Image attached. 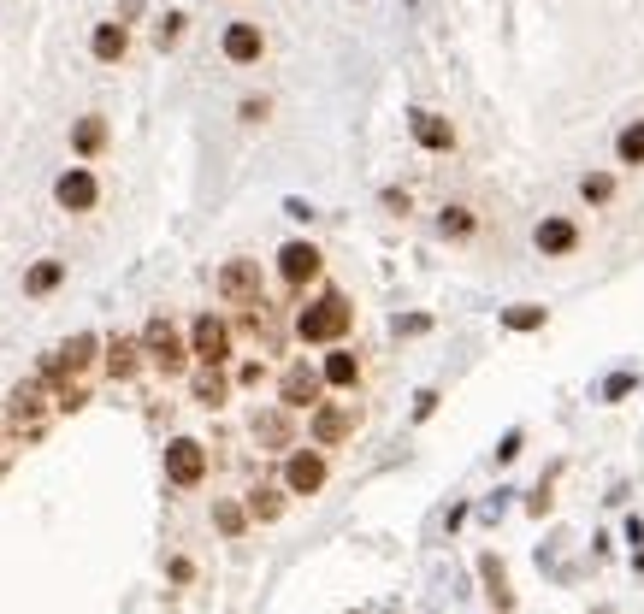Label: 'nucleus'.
Returning <instances> with one entry per match:
<instances>
[{"mask_svg":"<svg viewBox=\"0 0 644 614\" xmlns=\"http://www.w3.org/2000/svg\"><path fill=\"white\" fill-rule=\"evenodd\" d=\"M597 614H609V609H597Z\"/></svg>","mask_w":644,"mask_h":614,"instance_id":"obj_33","label":"nucleus"},{"mask_svg":"<svg viewBox=\"0 0 644 614\" xmlns=\"http://www.w3.org/2000/svg\"><path fill=\"white\" fill-rule=\"evenodd\" d=\"M6 420H12V426H30V431H36V420H42V378H24V384L12 390V402H6Z\"/></svg>","mask_w":644,"mask_h":614,"instance_id":"obj_18","label":"nucleus"},{"mask_svg":"<svg viewBox=\"0 0 644 614\" xmlns=\"http://www.w3.org/2000/svg\"><path fill=\"white\" fill-rule=\"evenodd\" d=\"M278 514H284V491H278V485L249 491V520H278Z\"/></svg>","mask_w":644,"mask_h":614,"instance_id":"obj_27","label":"nucleus"},{"mask_svg":"<svg viewBox=\"0 0 644 614\" xmlns=\"http://www.w3.org/2000/svg\"><path fill=\"white\" fill-rule=\"evenodd\" d=\"M320 384L325 390H355L361 384V355L355 349H331L320 361Z\"/></svg>","mask_w":644,"mask_h":614,"instance_id":"obj_16","label":"nucleus"},{"mask_svg":"<svg viewBox=\"0 0 644 614\" xmlns=\"http://www.w3.org/2000/svg\"><path fill=\"white\" fill-rule=\"evenodd\" d=\"M615 166H644V119H627L615 130Z\"/></svg>","mask_w":644,"mask_h":614,"instance_id":"obj_24","label":"nucleus"},{"mask_svg":"<svg viewBox=\"0 0 644 614\" xmlns=\"http://www.w3.org/2000/svg\"><path fill=\"white\" fill-rule=\"evenodd\" d=\"M54 201H60L65 213H95L101 207V178L89 166H71L60 184H54Z\"/></svg>","mask_w":644,"mask_h":614,"instance_id":"obj_10","label":"nucleus"},{"mask_svg":"<svg viewBox=\"0 0 644 614\" xmlns=\"http://www.w3.org/2000/svg\"><path fill=\"white\" fill-rule=\"evenodd\" d=\"M438 237L444 243H473L479 237V207L473 201H444L438 207Z\"/></svg>","mask_w":644,"mask_h":614,"instance_id":"obj_15","label":"nucleus"},{"mask_svg":"<svg viewBox=\"0 0 644 614\" xmlns=\"http://www.w3.org/2000/svg\"><path fill=\"white\" fill-rule=\"evenodd\" d=\"M255 443L260 449H296V426H290V408H272V414H260L255 420Z\"/></svg>","mask_w":644,"mask_h":614,"instance_id":"obj_17","label":"nucleus"},{"mask_svg":"<svg viewBox=\"0 0 644 614\" xmlns=\"http://www.w3.org/2000/svg\"><path fill=\"white\" fill-rule=\"evenodd\" d=\"M166 479H172L178 491H195V485L207 479V449H201L195 437H172V443H166Z\"/></svg>","mask_w":644,"mask_h":614,"instance_id":"obj_7","label":"nucleus"},{"mask_svg":"<svg viewBox=\"0 0 644 614\" xmlns=\"http://www.w3.org/2000/svg\"><path fill=\"white\" fill-rule=\"evenodd\" d=\"M479 579H485L491 609H497V614H515V591H509V573H503V561H497V555H479Z\"/></svg>","mask_w":644,"mask_h":614,"instance_id":"obj_19","label":"nucleus"},{"mask_svg":"<svg viewBox=\"0 0 644 614\" xmlns=\"http://www.w3.org/2000/svg\"><path fill=\"white\" fill-rule=\"evenodd\" d=\"M89 54H95V60H125L130 54V30L125 24H95V36H89Z\"/></svg>","mask_w":644,"mask_h":614,"instance_id":"obj_22","label":"nucleus"},{"mask_svg":"<svg viewBox=\"0 0 644 614\" xmlns=\"http://www.w3.org/2000/svg\"><path fill=\"white\" fill-rule=\"evenodd\" d=\"M219 296L231 307H255L260 302V266L255 260H225L219 266Z\"/></svg>","mask_w":644,"mask_h":614,"instance_id":"obj_11","label":"nucleus"},{"mask_svg":"<svg viewBox=\"0 0 644 614\" xmlns=\"http://www.w3.org/2000/svg\"><path fill=\"white\" fill-rule=\"evenodd\" d=\"M408 130H414V142H420L426 154H450L455 148V124L444 119V113H426V107H420V113H408Z\"/></svg>","mask_w":644,"mask_h":614,"instance_id":"obj_14","label":"nucleus"},{"mask_svg":"<svg viewBox=\"0 0 644 614\" xmlns=\"http://www.w3.org/2000/svg\"><path fill=\"white\" fill-rule=\"evenodd\" d=\"M142 372V343L136 337H107V378H136Z\"/></svg>","mask_w":644,"mask_h":614,"instance_id":"obj_20","label":"nucleus"},{"mask_svg":"<svg viewBox=\"0 0 644 614\" xmlns=\"http://www.w3.org/2000/svg\"><path fill=\"white\" fill-rule=\"evenodd\" d=\"M60 284H65V260H36L24 272V296H54Z\"/></svg>","mask_w":644,"mask_h":614,"instance_id":"obj_23","label":"nucleus"},{"mask_svg":"<svg viewBox=\"0 0 644 614\" xmlns=\"http://www.w3.org/2000/svg\"><path fill=\"white\" fill-rule=\"evenodd\" d=\"M320 248L314 243H284L278 248V278H284V284H290V290H302V284H314V278H320Z\"/></svg>","mask_w":644,"mask_h":614,"instance_id":"obj_12","label":"nucleus"},{"mask_svg":"<svg viewBox=\"0 0 644 614\" xmlns=\"http://www.w3.org/2000/svg\"><path fill=\"white\" fill-rule=\"evenodd\" d=\"M178 36H184V12H166V24H160V48L178 42Z\"/></svg>","mask_w":644,"mask_h":614,"instance_id":"obj_31","label":"nucleus"},{"mask_svg":"<svg viewBox=\"0 0 644 614\" xmlns=\"http://www.w3.org/2000/svg\"><path fill=\"white\" fill-rule=\"evenodd\" d=\"M544 319H550V313H544L538 302H520V307L503 313V325H509V331H544Z\"/></svg>","mask_w":644,"mask_h":614,"instance_id":"obj_29","label":"nucleus"},{"mask_svg":"<svg viewBox=\"0 0 644 614\" xmlns=\"http://www.w3.org/2000/svg\"><path fill=\"white\" fill-rule=\"evenodd\" d=\"M355 426H361V414H355V408H337V402H320V408H314V420H308L314 449H337V443H349Z\"/></svg>","mask_w":644,"mask_h":614,"instance_id":"obj_9","label":"nucleus"},{"mask_svg":"<svg viewBox=\"0 0 644 614\" xmlns=\"http://www.w3.org/2000/svg\"><path fill=\"white\" fill-rule=\"evenodd\" d=\"M225 60L231 65H255L260 54H266V36H260V24H249V18H237V24H225Z\"/></svg>","mask_w":644,"mask_h":614,"instance_id":"obj_13","label":"nucleus"},{"mask_svg":"<svg viewBox=\"0 0 644 614\" xmlns=\"http://www.w3.org/2000/svg\"><path fill=\"white\" fill-rule=\"evenodd\" d=\"M349 325H355V307H349L343 290H325L320 302H308L296 313V337L302 343H320V349H337L349 337Z\"/></svg>","mask_w":644,"mask_h":614,"instance_id":"obj_1","label":"nucleus"},{"mask_svg":"<svg viewBox=\"0 0 644 614\" xmlns=\"http://www.w3.org/2000/svg\"><path fill=\"white\" fill-rule=\"evenodd\" d=\"M136 343H142V355L166 372V378H178V372L190 367V343L178 337V325H172V319H148Z\"/></svg>","mask_w":644,"mask_h":614,"instance_id":"obj_2","label":"nucleus"},{"mask_svg":"<svg viewBox=\"0 0 644 614\" xmlns=\"http://www.w3.org/2000/svg\"><path fill=\"white\" fill-rule=\"evenodd\" d=\"M95 349H101V337H71V343H60L48 361H42V384H65V378H77V372L95 367Z\"/></svg>","mask_w":644,"mask_h":614,"instance_id":"obj_6","label":"nucleus"},{"mask_svg":"<svg viewBox=\"0 0 644 614\" xmlns=\"http://www.w3.org/2000/svg\"><path fill=\"white\" fill-rule=\"evenodd\" d=\"M520 455V431H509V437H503V449H497V461H515Z\"/></svg>","mask_w":644,"mask_h":614,"instance_id":"obj_32","label":"nucleus"},{"mask_svg":"<svg viewBox=\"0 0 644 614\" xmlns=\"http://www.w3.org/2000/svg\"><path fill=\"white\" fill-rule=\"evenodd\" d=\"M266 113H272V101H266V95H249V101L237 107V119H243V124H260Z\"/></svg>","mask_w":644,"mask_h":614,"instance_id":"obj_30","label":"nucleus"},{"mask_svg":"<svg viewBox=\"0 0 644 614\" xmlns=\"http://www.w3.org/2000/svg\"><path fill=\"white\" fill-rule=\"evenodd\" d=\"M325 479H331L325 449H290V455H284V491L290 496H320Z\"/></svg>","mask_w":644,"mask_h":614,"instance_id":"obj_3","label":"nucleus"},{"mask_svg":"<svg viewBox=\"0 0 644 614\" xmlns=\"http://www.w3.org/2000/svg\"><path fill=\"white\" fill-rule=\"evenodd\" d=\"M213 526H219L225 538H243V526H249V508L225 496V502H213Z\"/></svg>","mask_w":644,"mask_h":614,"instance_id":"obj_26","label":"nucleus"},{"mask_svg":"<svg viewBox=\"0 0 644 614\" xmlns=\"http://www.w3.org/2000/svg\"><path fill=\"white\" fill-rule=\"evenodd\" d=\"M71 148H77L83 160L107 154V119H101V113H83V119L71 124Z\"/></svg>","mask_w":644,"mask_h":614,"instance_id":"obj_21","label":"nucleus"},{"mask_svg":"<svg viewBox=\"0 0 644 614\" xmlns=\"http://www.w3.org/2000/svg\"><path fill=\"white\" fill-rule=\"evenodd\" d=\"M190 355L201 361V367H213V372L231 361V325H225L219 313H201V319L190 325Z\"/></svg>","mask_w":644,"mask_h":614,"instance_id":"obj_5","label":"nucleus"},{"mask_svg":"<svg viewBox=\"0 0 644 614\" xmlns=\"http://www.w3.org/2000/svg\"><path fill=\"white\" fill-rule=\"evenodd\" d=\"M225 396H231L225 372H213V367H201V372H195V402H201V408H225Z\"/></svg>","mask_w":644,"mask_h":614,"instance_id":"obj_25","label":"nucleus"},{"mask_svg":"<svg viewBox=\"0 0 644 614\" xmlns=\"http://www.w3.org/2000/svg\"><path fill=\"white\" fill-rule=\"evenodd\" d=\"M580 195L591 201V207H609V201H615V172H585Z\"/></svg>","mask_w":644,"mask_h":614,"instance_id":"obj_28","label":"nucleus"},{"mask_svg":"<svg viewBox=\"0 0 644 614\" xmlns=\"http://www.w3.org/2000/svg\"><path fill=\"white\" fill-rule=\"evenodd\" d=\"M278 408H320V396H325V384H320V367H308V361H296V367H284V378H278Z\"/></svg>","mask_w":644,"mask_h":614,"instance_id":"obj_8","label":"nucleus"},{"mask_svg":"<svg viewBox=\"0 0 644 614\" xmlns=\"http://www.w3.org/2000/svg\"><path fill=\"white\" fill-rule=\"evenodd\" d=\"M580 243H585V231H580V219H568V213H544L538 231H532V248L544 260H568V254H580Z\"/></svg>","mask_w":644,"mask_h":614,"instance_id":"obj_4","label":"nucleus"}]
</instances>
